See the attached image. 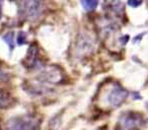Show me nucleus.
<instances>
[{
	"label": "nucleus",
	"instance_id": "5",
	"mask_svg": "<svg viewBox=\"0 0 148 130\" xmlns=\"http://www.w3.org/2000/svg\"><path fill=\"white\" fill-rule=\"evenodd\" d=\"M11 104V98L6 93L0 91V108H6Z\"/></svg>",
	"mask_w": 148,
	"mask_h": 130
},
{
	"label": "nucleus",
	"instance_id": "9",
	"mask_svg": "<svg viewBox=\"0 0 148 130\" xmlns=\"http://www.w3.org/2000/svg\"><path fill=\"white\" fill-rule=\"evenodd\" d=\"M143 0H128V4L132 7H138L142 4Z\"/></svg>",
	"mask_w": 148,
	"mask_h": 130
},
{
	"label": "nucleus",
	"instance_id": "2",
	"mask_svg": "<svg viewBox=\"0 0 148 130\" xmlns=\"http://www.w3.org/2000/svg\"><path fill=\"white\" fill-rule=\"evenodd\" d=\"M6 127L8 130H39L40 122L32 116H21L9 120Z\"/></svg>",
	"mask_w": 148,
	"mask_h": 130
},
{
	"label": "nucleus",
	"instance_id": "1",
	"mask_svg": "<svg viewBox=\"0 0 148 130\" xmlns=\"http://www.w3.org/2000/svg\"><path fill=\"white\" fill-rule=\"evenodd\" d=\"M44 8L43 0H19V14L25 19L35 21L39 19Z\"/></svg>",
	"mask_w": 148,
	"mask_h": 130
},
{
	"label": "nucleus",
	"instance_id": "8",
	"mask_svg": "<svg viewBox=\"0 0 148 130\" xmlns=\"http://www.w3.org/2000/svg\"><path fill=\"white\" fill-rule=\"evenodd\" d=\"M25 40H27V35H25L23 32H21V33L18 34V36H17V43H18L19 45H21V44L25 43Z\"/></svg>",
	"mask_w": 148,
	"mask_h": 130
},
{
	"label": "nucleus",
	"instance_id": "10",
	"mask_svg": "<svg viewBox=\"0 0 148 130\" xmlns=\"http://www.w3.org/2000/svg\"><path fill=\"white\" fill-rule=\"evenodd\" d=\"M1 14H2V0H0V19H1Z\"/></svg>",
	"mask_w": 148,
	"mask_h": 130
},
{
	"label": "nucleus",
	"instance_id": "3",
	"mask_svg": "<svg viewBox=\"0 0 148 130\" xmlns=\"http://www.w3.org/2000/svg\"><path fill=\"white\" fill-rule=\"evenodd\" d=\"M128 97V91L120 85H115L107 96V100L110 105L114 107H119L121 104L124 103Z\"/></svg>",
	"mask_w": 148,
	"mask_h": 130
},
{
	"label": "nucleus",
	"instance_id": "4",
	"mask_svg": "<svg viewBox=\"0 0 148 130\" xmlns=\"http://www.w3.org/2000/svg\"><path fill=\"white\" fill-rule=\"evenodd\" d=\"M122 124L129 130H136L137 126L141 124L142 117L137 113H128L122 117Z\"/></svg>",
	"mask_w": 148,
	"mask_h": 130
},
{
	"label": "nucleus",
	"instance_id": "7",
	"mask_svg": "<svg viewBox=\"0 0 148 130\" xmlns=\"http://www.w3.org/2000/svg\"><path fill=\"white\" fill-rule=\"evenodd\" d=\"M3 40L8 44L10 50H12L13 47H14V35H13L12 33L6 34V35L3 36Z\"/></svg>",
	"mask_w": 148,
	"mask_h": 130
},
{
	"label": "nucleus",
	"instance_id": "6",
	"mask_svg": "<svg viewBox=\"0 0 148 130\" xmlns=\"http://www.w3.org/2000/svg\"><path fill=\"white\" fill-rule=\"evenodd\" d=\"M99 0H82V5L86 10L92 11L97 8Z\"/></svg>",
	"mask_w": 148,
	"mask_h": 130
}]
</instances>
